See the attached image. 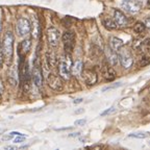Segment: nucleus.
<instances>
[{"label":"nucleus","mask_w":150,"mask_h":150,"mask_svg":"<svg viewBox=\"0 0 150 150\" xmlns=\"http://www.w3.org/2000/svg\"><path fill=\"white\" fill-rule=\"evenodd\" d=\"M61 33L55 27H49L47 30V40L51 47H56L59 44Z\"/></svg>","instance_id":"9d476101"},{"label":"nucleus","mask_w":150,"mask_h":150,"mask_svg":"<svg viewBox=\"0 0 150 150\" xmlns=\"http://www.w3.org/2000/svg\"><path fill=\"white\" fill-rule=\"evenodd\" d=\"M81 71H82V62L80 61V59H78V61H76L72 65V67H71V72H72V74L74 75V76H78V75H80Z\"/></svg>","instance_id":"f3484780"},{"label":"nucleus","mask_w":150,"mask_h":150,"mask_svg":"<svg viewBox=\"0 0 150 150\" xmlns=\"http://www.w3.org/2000/svg\"><path fill=\"white\" fill-rule=\"evenodd\" d=\"M115 110V108H108V110H104V112L101 114V116H105V115H108V114H110V112H112Z\"/></svg>","instance_id":"b1692460"},{"label":"nucleus","mask_w":150,"mask_h":150,"mask_svg":"<svg viewBox=\"0 0 150 150\" xmlns=\"http://www.w3.org/2000/svg\"><path fill=\"white\" fill-rule=\"evenodd\" d=\"M104 146H102V145H95V146H91V147H89V148H94V149H101V148H103Z\"/></svg>","instance_id":"cd10ccee"},{"label":"nucleus","mask_w":150,"mask_h":150,"mask_svg":"<svg viewBox=\"0 0 150 150\" xmlns=\"http://www.w3.org/2000/svg\"><path fill=\"white\" fill-rule=\"evenodd\" d=\"M112 20L115 21L117 27H125L129 23L128 18L119 9H115L114 11V19Z\"/></svg>","instance_id":"9b49d317"},{"label":"nucleus","mask_w":150,"mask_h":150,"mask_svg":"<svg viewBox=\"0 0 150 150\" xmlns=\"http://www.w3.org/2000/svg\"><path fill=\"white\" fill-rule=\"evenodd\" d=\"M149 92H150V86H149Z\"/></svg>","instance_id":"72a5a7b5"},{"label":"nucleus","mask_w":150,"mask_h":150,"mask_svg":"<svg viewBox=\"0 0 150 150\" xmlns=\"http://www.w3.org/2000/svg\"><path fill=\"white\" fill-rule=\"evenodd\" d=\"M118 57H119V62L121 66L125 69H129L134 64V56L130 53V51L125 49L124 46L122 47L121 49L117 52Z\"/></svg>","instance_id":"20e7f679"},{"label":"nucleus","mask_w":150,"mask_h":150,"mask_svg":"<svg viewBox=\"0 0 150 150\" xmlns=\"http://www.w3.org/2000/svg\"><path fill=\"white\" fill-rule=\"evenodd\" d=\"M103 25L105 26L106 28H108V29H115V28L117 27L115 21L112 20V19H110V18L103 19Z\"/></svg>","instance_id":"a211bd4d"},{"label":"nucleus","mask_w":150,"mask_h":150,"mask_svg":"<svg viewBox=\"0 0 150 150\" xmlns=\"http://www.w3.org/2000/svg\"><path fill=\"white\" fill-rule=\"evenodd\" d=\"M141 50H143L147 55L150 56V40H146L144 42H142Z\"/></svg>","instance_id":"aec40b11"},{"label":"nucleus","mask_w":150,"mask_h":150,"mask_svg":"<svg viewBox=\"0 0 150 150\" xmlns=\"http://www.w3.org/2000/svg\"><path fill=\"white\" fill-rule=\"evenodd\" d=\"M19 79L24 91L29 89V69L28 63L25 61V55H20V63H19Z\"/></svg>","instance_id":"f257e3e1"},{"label":"nucleus","mask_w":150,"mask_h":150,"mask_svg":"<svg viewBox=\"0 0 150 150\" xmlns=\"http://www.w3.org/2000/svg\"><path fill=\"white\" fill-rule=\"evenodd\" d=\"M105 54H106V57H108V63H110V65L112 66L118 65V63H119V57H118L117 52L114 51L110 47H108L105 49Z\"/></svg>","instance_id":"4468645a"},{"label":"nucleus","mask_w":150,"mask_h":150,"mask_svg":"<svg viewBox=\"0 0 150 150\" xmlns=\"http://www.w3.org/2000/svg\"><path fill=\"white\" fill-rule=\"evenodd\" d=\"M101 73H102L103 77L108 81H112L116 78V71L114 70L110 63H103L102 68H101Z\"/></svg>","instance_id":"ddd939ff"},{"label":"nucleus","mask_w":150,"mask_h":150,"mask_svg":"<svg viewBox=\"0 0 150 150\" xmlns=\"http://www.w3.org/2000/svg\"><path fill=\"white\" fill-rule=\"evenodd\" d=\"M31 30V23L26 18H20L17 22V31L20 37H25Z\"/></svg>","instance_id":"423d86ee"},{"label":"nucleus","mask_w":150,"mask_h":150,"mask_svg":"<svg viewBox=\"0 0 150 150\" xmlns=\"http://www.w3.org/2000/svg\"><path fill=\"white\" fill-rule=\"evenodd\" d=\"M24 141V136H19L15 139V143H22Z\"/></svg>","instance_id":"393cba45"},{"label":"nucleus","mask_w":150,"mask_h":150,"mask_svg":"<svg viewBox=\"0 0 150 150\" xmlns=\"http://www.w3.org/2000/svg\"><path fill=\"white\" fill-rule=\"evenodd\" d=\"M80 74H81L84 82L88 86H93V84H95L97 82V74L95 71L90 70V69H86V70H82Z\"/></svg>","instance_id":"f8f14e48"},{"label":"nucleus","mask_w":150,"mask_h":150,"mask_svg":"<svg viewBox=\"0 0 150 150\" xmlns=\"http://www.w3.org/2000/svg\"><path fill=\"white\" fill-rule=\"evenodd\" d=\"M1 28H2V24H1V21H0V33H1Z\"/></svg>","instance_id":"473e14b6"},{"label":"nucleus","mask_w":150,"mask_h":150,"mask_svg":"<svg viewBox=\"0 0 150 150\" xmlns=\"http://www.w3.org/2000/svg\"><path fill=\"white\" fill-rule=\"evenodd\" d=\"M144 24H145L146 28H150V17H149V18H147V19H145Z\"/></svg>","instance_id":"a878e982"},{"label":"nucleus","mask_w":150,"mask_h":150,"mask_svg":"<svg viewBox=\"0 0 150 150\" xmlns=\"http://www.w3.org/2000/svg\"><path fill=\"white\" fill-rule=\"evenodd\" d=\"M14 49V35L12 33H6L2 42V55L6 61L12 59Z\"/></svg>","instance_id":"7ed1b4c3"},{"label":"nucleus","mask_w":150,"mask_h":150,"mask_svg":"<svg viewBox=\"0 0 150 150\" xmlns=\"http://www.w3.org/2000/svg\"><path fill=\"white\" fill-rule=\"evenodd\" d=\"M2 64V54H0V65Z\"/></svg>","instance_id":"c756f323"},{"label":"nucleus","mask_w":150,"mask_h":150,"mask_svg":"<svg viewBox=\"0 0 150 150\" xmlns=\"http://www.w3.org/2000/svg\"><path fill=\"white\" fill-rule=\"evenodd\" d=\"M123 46H124V43H123V41H122L121 39H119V38L112 37L110 39V47L114 51L118 52Z\"/></svg>","instance_id":"2eb2a0df"},{"label":"nucleus","mask_w":150,"mask_h":150,"mask_svg":"<svg viewBox=\"0 0 150 150\" xmlns=\"http://www.w3.org/2000/svg\"><path fill=\"white\" fill-rule=\"evenodd\" d=\"M33 79L38 88H42L43 75H42V69H41L39 57H37V62L35 61V66H33Z\"/></svg>","instance_id":"6e6552de"},{"label":"nucleus","mask_w":150,"mask_h":150,"mask_svg":"<svg viewBox=\"0 0 150 150\" xmlns=\"http://www.w3.org/2000/svg\"><path fill=\"white\" fill-rule=\"evenodd\" d=\"M31 48V41L30 40H25L23 42L20 43L19 45V48H18V52H19V55H26V54L29 52Z\"/></svg>","instance_id":"dca6fc26"},{"label":"nucleus","mask_w":150,"mask_h":150,"mask_svg":"<svg viewBox=\"0 0 150 150\" xmlns=\"http://www.w3.org/2000/svg\"><path fill=\"white\" fill-rule=\"evenodd\" d=\"M46 79L48 86L54 91H61L63 89V81L61 79V76H57L54 73H48Z\"/></svg>","instance_id":"0eeeda50"},{"label":"nucleus","mask_w":150,"mask_h":150,"mask_svg":"<svg viewBox=\"0 0 150 150\" xmlns=\"http://www.w3.org/2000/svg\"><path fill=\"white\" fill-rule=\"evenodd\" d=\"M82 101V99L81 98H79V99H76V100H74V103H80Z\"/></svg>","instance_id":"c85d7f7f"},{"label":"nucleus","mask_w":150,"mask_h":150,"mask_svg":"<svg viewBox=\"0 0 150 150\" xmlns=\"http://www.w3.org/2000/svg\"><path fill=\"white\" fill-rule=\"evenodd\" d=\"M134 33H144L146 30L145 24L138 22V23H136V25L134 26Z\"/></svg>","instance_id":"6ab92c4d"},{"label":"nucleus","mask_w":150,"mask_h":150,"mask_svg":"<svg viewBox=\"0 0 150 150\" xmlns=\"http://www.w3.org/2000/svg\"><path fill=\"white\" fill-rule=\"evenodd\" d=\"M148 64H150V59L145 56V57H143V59L139 62V67H145Z\"/></svg>","instance_id":"4be33fe9"},{"label":"nucleus","mask_w":150,"mask_h":150,"mask_svg":"<svg viewBox=\"0 0 150 150\" xmlns=\"http://www.w3.org/2000/svg\"><path fill=\"white\" fill-rule=\"evenodd\" d=\"M121 6L130 14H136L142 8V1L141 0H123Z\"/></svg>","instance_id":"39448f33"},{"label":"nucleus","mask_w":150,"mask_h":150,"mask_svg":"<svg viewBox=\"0 0 150 150\" xmlns=\"http://www.w3.org/2000/svg\"><path fill=\"white\" fill-rule=\"evenodd\" d=\"M149 134H146V132H136V134H129L130 138H137V139H144L146 137H148Z\"/></svg>","instance_id":"412c9836"},{"label":"nucleus","mask_w":150,"mask_h":150,"mask_svg":"<svg viewBox=\"0 0 150 150\" xmlns=\"http://www.w3.org/2000/svg\"><path fill=\"white\" fill-rule=\"evenodd\" d=\"M2 93H3V83H2V81L0 80V97H1Z\"/></svg>","instance_id":"bb28decb"},{"label":"nucleus","mask_w":150,"mask_h":150,"mask_svg":"<svg viewBox=\"0 0 150 150\" xmlns=\"http://www.w3.org/2000/svg\"><path fill=\"white\" fill-rule=\"evenodd\" d=\"M147 7L150 8V0H147Z\"/></svg>","instance_id":"7c9ffc66"},{"label":"nucleus","mask_w":150,"mask_h":150,"mask_svg":"<svg viewBox=\"0 0 150 150\" xmlns=\"http://www.w3.org/2000/svg\"><path fill=\"white\" fill-rule=\"evenodd\" d=\"M149 144H150V142H149Z\"/></svg>","instance_id":"f704fd0d"},{"label":"nucleus","mask_w":150,"mask_h":150,"mask_svg":"<svg viewBox=\"0 0 150 150\" xmlns=\"http://www.w3.org/2000/svg\"><path fill=\"white\" fill-rule=\"evenodd\" d=\"M62 40H63L65 50L68 52V53H71L73 48H74L75 35L72 31H66V33H64L63 37H62Z\"/></svg>","instance_id":"1a4fd4ad"},{"label":"nucleus","mask_w":150,"mask_h":150,"mask_svg":"<svg viewBox=\"0 0 150 150\" xmlns=\"http://www.w3.org/2000/svg\"><path fill=\"white\" fill-rule=\"evenodd\" d=\"M3 132H4V130H3L2 128H0V134H3Z\"/></svg>","instance_id":"2f4dec72"},{"label":"nucleus","mask_w":150,"mask_h":150,"mask_svg":"<svg viewBox=\"0 0 150 150\" xmlns=\"http://www.w3.org/2000/svg\"><path fill=\"white\" fill-rule=\"evenodd\" d=\"M59 74L61 78L65 80H69L71 77V67H72V61L69 54L63 57L61 61L59 62Z\"/></svg>","instance_id":"f03ea898"},{"label":"nucleus","mask_w":150,"mask_h":150,"mask_svg":"<svg viewBox=\"0 0 150 150\" xmlns=\"http://www.w3.org/2000/svg\"><path fill=\"white\" fill-rule=\"evenodd\" d=\"M86 123H87V120L80 119V120H77V121H75L74 124L75 125H78V126H81V125H84Z\"/></svg>","instance_id":"5701e85b"}]
</instances>
